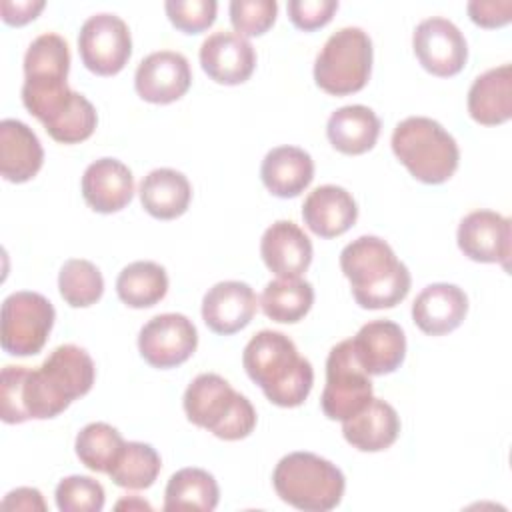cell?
I'll use <instances>...</instances> for the list:
<instances>
[{"label": "cell", "mask_w": 512, "mask_h": 512, "mask_svg": "<svg viewBox=\"0 0 512 512\" xmlns=\"http://www.w3.org/2000/svg\"><path fill=\"white\" fill-rule=\"evenodd\" d=\"M94 376L90 354L76 344L54 348L36 370L8 364L0 376V418L6 424L54 418L90 392Z\"/></svg>", "instance_id": "obj_1"}, {"label": "cell", "mask_w": 512, "mask_h": 512, "mask_svg": "<svg viewBox=\"0 0 512 512\" xmlns=\"http://www.w3.org/2000/svg\"><path fill=\"white\" fill-rule=\"evenodd\" d=\"M242 364L264 396L282 408L300 406L314 384L308 358L298 354L296 344L278 330H260L244 348Z\"/></svg>", "instance_id": "obj_2"}, {"label": "cell", "mask_w": 512, "mask_h": 512, "mask_svg": "<svg viewBox=\"0 0 512 512\" xmlns=\"http://www.w3.org/2000/svg\"><path fill=\"white\" fill-rule=\"evenodd\" d=\"M340 268L362 308H394L410 292L412 278L406 264L378 236H360L346 244L340 252Z\"/></svg>", "instance_id": "obj_3"}, {"label": "cell", "mask_w": 512, "mask_h": 512, "mask_svg": "<svg viewBox=\"0 0 512 512\" xmlns=\"http://www.w3.org/2000/svg\"><path fill=\"white\" fill-rule=\"evenodd\" d=\"M182 404L192 424L206 428L220 440H242L256 426L252 402L212 372L198 374L188 384Z\"/></svg>", "instance_id": "obj_4"}, {"label": "cell", "mask_w": 512, "mask_h": 512, "mask_svg": "<svg viewBox=\"0 0 512 512\" xmlns=\"http://www.w3.org/2000/svg\"><path fill=\"white\" fill-rule=\"evenodd\" d=\"M272 484L282 502L304 512H328L340 504L346 478L318 454L290 452L276 464Z\"/></svg>", "instance_id": "obj_5"}, {"label": "cell", "mask_w": 512, "mask_h": 512, "mask_svg": "<svg viewBox=\"0 0 512 512\" xmlns=\"http://www.w3.org/2000/svg\"><path fill=\"white\" fill-rule=\"evenodd\" d=\"M392 152L424 184H442L458 168L460 150L450 132L432 118L408 116L392 132Z\"/></svg>", "instance_id": "obj_6"}, {"label": "cell", "mask_w": 512, "mask_h": 512, "mask_svg": "<svg viewBox=\"0 0 512 512\" xmlns=\"http://www.w3.org/2000/svg\"><path fill=\"white\" fill-rule=\"evenodd\" d=\"M372 70V40L358 26H346L330 34L314 62L318 88L332 96L362 90Z\"/></svg>", "instance_id": "obj_7"}, {"label": "cell", "mask_w": 512, "mask_h": 512, "mask_svg": "<svg viewBox=\"0 0 512 512\" xmlns=\"http://www.w3.org/2000/svg\"><path fill=\"white\" fill-rule=\"evenodd\" d=\"M54 306L38 292H12L2 302L0 342L12 356L38 354L54 326Z\"/></svg>", "instance_id": "obj_8"}, {"label": "cell", "mask_w": 512, "mask_h": 512, "mask_svg": "<svg viewBox=\"0 0 512 512\" xmlns=\"http://www.w3.org/2000/svg\"><path fill=\"white\" fill-rule=\"evenodd\" d=\"M372 400L370 374L358 364L352 342L342 340L326 358V386L320 396L322 412L330 420H348Z\"/></svg>", "instance_id": "obj_9"}, {"label": "cell", "mask_w": 512, "mask_h": 512, "mask_svg": "<svg viewBox=\"0 0 512 512\" xmlns=\"http://www.w3.org/2000/svg\"><path fill=\"white\" fill-rule=\"evenodd\" d=\"M78 52L90 72L98 76L118 74L132 54L128 24L110 12L86 18L78 32Z\"/></svg>", "instance_id": "obj_10"}, {"label": "cell", "mask_w": 512, "mask_h": 512, "mask_svg": "<svg viewBox=\"0 0 512 512\" xmlns=\"http://www.w3.org/2000/svg\"><path fill=\"white\" fill-rule=\"evenodd\" d=\"M198 346L194 322L178 312L150 318L138 334L140 356L154 368L166 370L186 362Z\"/></svg>", "instance_id": "obj_11"}, {"label": "cell", "mask_w": 512, "mask_h": 512, "mask_svg": "<svg viewBox=\"0 0 512 512\" xmlns=\"http://www.w3.org/2000/svg\"><path fill=\"white\" fill-rule=\"evenodd\" d=\"M412 48L422 68L440 78L458 74L468 58L464 34L442 16L426 18L414 28Z\"/></svg>", "instance_id": "obj_12"}, {"label": "cell", "mask_w": 512, "mask_h": 512, "mask_svg": "<svg viewBox=\"0 0 512 512\" xmlns=\"http://www.w3.org/2000/svg\"><path fill=\"white\" fill-rule=\"evenodd\" d=\"M192 84V70L184 54L158 50L140 60L134 74L138 96L152 104H170L180 100Z\"/></svg>", "instance_id": "obj_13"}, {"label": "cell", "mask_w": 512, "mask_h": 512, "mask_svg": "<svg viewBox=\"0 0 512 512\" xmlns=\"http://www.w3.org/2000/svg\"><path fill=\"white\" fill-rule=\"evenodd\" d=\"M510 220L494 210H474L466 214L456 232L458 248L474 262H496L508 270L510 260Z\"/></svg>", "instance_id": "obj_14"}, {"label": "cell", "mask_w": 512, "mask_h": 512, "mask_svg": "<svg viewBox=\"0 0 512 512\" xmlns=\"http://www.w3.org/2000/svg\"><path fill=\"white\" fill-rule=\"evenodd\" d=\"M200 64L214 82L236 86L252 76L256 52L248 38L230 30H218L202 42Z\"/></svg>", "instance_id": "obj_15"}, {"label": "cell", "mask_w": 512, "mask_h": 512, "mask_svg": "<svg viewBox=\"0 0 512 512\" xmlns=\"http://www.w3.org/2000/svg\"><path fill=\"white\" fill-rule=\"evenodd\" d=\"M258 298L250 284L240 280H224L208 288L202 298V320L222 336L240 332L256 314Z\"/></svg>", "instance_id": "obj_16"}, {"label": "cell", "mask_w": 512, "mask_h": 512, "mask_svg": "<svg viewBox=\"0 0 512 512\" xmlns=\"http://www.w3.org/2000/svg\"><path fill=\"white\" fill-rule=\"evenodd\" d=\"M350 342L358 364L370 376L394 372L406 356L404 330L392 320H372L364 324Z\"/></svg>", "instance_id": "obj_17"}, {"label": "cell", "mask_w": 512, "mask_h": 512, "mask_svg": "<svg viewBox=\"0 0 512 512\" xmlns=\"http://www.w3.org/2000/svg\"><path fill=\"white\" fill-rule=\"evenodd\" d=\"M260 256L278 278H300L312 262V242L290 220H276L260 240Z\"/></svg>", "instance_id": "obj_18"}, {"label": "cell", "mask_w": 512, "mask_h": 512, "mask_svg": "<svg viewBox=\"0 0 512 512\" xmlns=\"http://www.w3.org/2000/svg\"><path fill=\"white\" fill-rule=\"evenodd\" d=\"M82 196L86 204L112 214L130 204L134 196V176L130 168L116 158H98L82 174Z\"/></svg>", "instance_id": "obj_19"}, {"label": "cell", "mask_w": 512, "mask_h": 512, "mask_svg": "<svg viewBox=\"0 0 512 512\" xmlns=\"http://www.w3.org/2000/svg\"><path fill=\"white\" fill-rule=\"evenodd\" d=\"M468 312V296L456 284H428L412 302V320L428 336L456 330Z\"/></svg>", "instance_id": "obj_20"}, {"label": "cell", "mask_w": 512, "mask_h": 512, "mask_svg": "<svg viewBox=\"0 0 512 512\" xmlns=\"http://www.w3.org/2000/svg\"><path fill=\"white\" fill-rule=\"evenodd\" d=\"M304 224L320 238H334L350 230L358 218L352 194L336 184L314 188L302 204Z\"/></svg>", "instance_id": "obj_21"}, {"label": "cell", "mask_w": 512, "mask_h": 512, "mask_svg": "<svg viewBox=\"0 0 512 512\" xmlns=\"http://www.w3.org/2000/svg\"><path fill=\"white\" fill-rule=\"evenodd\" d=\"M44 150L36 132L16 118L0 122V174L4 180L22 184L38 174Z\"/></svg>", "instance_id": "obj_22"}, {"label": "cell", "mask_w": 512, "mask_h": 512, "mask_svg": "<svg viewBox=\"0 0 512 512\" xmlns=\"http://www.w3.org/2000/svg\"><path fill=\"white\" fill-rule=\"evenodd\" d=\"M342 434L360 452H380L396 442L400 418L394 406L372 396L358 414L342 422Z\"/></svg>", "instance_id": "obj_23"}, {"label": "cell", "mask_w": 512, "mask_h": 512, "mask_svg": "<svg viewBox=\"0 0 512 512\" xmlns=\"http://www.w3.org/2000/svg\"><path fill=\"white\" fill-rule=\"evenodd\" d=\"M260 178L274 196L294 198L310 186L314 178V160L298 146H276L264 156Z\"/></svg>", "instance_id": "obj_24"}, {"label": "cell", "mask_w": 512, "mask_h": 512, "mask_svg": "<svg viewBox=\"0 0 512 512\" xmlns=\"http://www.w3.org/2000/svg\"><path fill=\"white\" fill-rule=\"evenodd\" d=\"M468 114L484 126H498L512 116V68L502 64L474 78L468 90Z\"/></svg>", "instance_id": "obj_25"}, {"label": "cell", "mask_w": 512, "mask_h": 512, "mask_svg": "<svg viewBox=\"0 0 512 512\" xmlns=\"http://www.w3.org/2000/svg\"><path fill=\"white\" fill-rule=\"evenodd\" d=\"M142 208L158 220H174L182 216L192 198L188 178L174 168H156L140 182Z\"/></svg>", "instance_id": "obj_26"}, {"label": "cell", "mask_w": 512, "mask_h": 512, "mask_svg": "<svg viewBox=\"0 0 512 512\" xmlns=\"http://www.w3.org/2000/svg\"><path fill=\"white\" fill-rule=\"evenodd\" d=\"M380 134V118L372 108L350 104L334 110L326 124L330 144L348 156H358L374 148Z\"/></svg>", "instance_id": "obj_27"}, {"label": "cell", "mask_w": 512, "mask_h": 512, "mask_svg": "<svg viewBox=\"0 0 512 512\" xmlns=\"http://www.w3.org/2000/svg\"><path fill=\"white\" fill-rule=\"evenodd\" d=\"M220 490L214 476L202 468H182L174 472L164 490V510H202L218 506Z\"/></svg>", "instance_id": "obj_28"}, {"label": "cell", "mask_w": 512, "mask_h": 512, "mask_svg": "<svg viewBox=\"0 0 512 512\" xmlns=\"http://www.w3.org/2000/svg\"><path fill=\"white\" fill-rule=\"evenodd\" d=\"M168 292L166 270L152 260H136L116 278V294L130 308H150Z\"/></svg>", "instance_id": "obj_29"}, {"label": "cell", "mask_w": 512, "mask_h": 512, "mask_svg": "<svg viewBox=\"0 0 512 512\" xmlns=\"http://www.w3.org/2000/svg\"><path fill=\"white\" fill-rule=\"evenodd\" d=\"M314 304V288L302 278H276L270 280L260 296L262 312L282 324L302 320Z\"/></svg>", "instance_id": "obj_30"}, {"label": "cell", "mask_w": 512, "mask_h": 512, "mask_svg": "<svg viewBox=\"0 0 512 512\" xmlns=\"http://www.w3.org/2000/svg\"><path fill=\"white\" fill-rule=\"evenodd\" d=\"M70 70V50L60 34L46 32L32 40L24 54V80L64 82Z\"/></svg>", "instance_id": "obj_31"}, {"label": "cell", "mask_w": 512, "mask_h": 512, "mask_svg": "<svg viewBox=\"0 0 512 512\" xmlns=\"http://www.w3.org/2000/svg\"><path fill=\"white\" fill-rule=\"evenodd\" d=\"M160 454L144 442H124L108 476L120 488L144 490L154 484L160 474Z\"/></svg>", "instance_id": "obj_32"}, {"label": "cell", "mask_w": 512, "mask_h": 512, "mask_svg": "<svg viewBox=\"0 0 512 512\" xmlns=\"http://www.w3.org/2000/svg\"><path fill=\"white\" fill-rule=\"evenodd\" d=\"M124 446L122 434L106 422L86 424L74 442L78 460L92 472L108 474Z\"/></svg>", "instance_id": "obj_33"}, {"label": "cell", "mask_w": 512, "mask_h": 512, "mask_svg": "<svg viewBox=\"0 0 512 512\" xmlns=\"http://www.w3.org/2000/svg\"><path fill=\"white\" fill-rule=\"evenodd\" d=\"M58 290L68 306L86 308L102 298L104 278L90 260L70 258L60 268Z\"/></svg>", "instance_id": "obj_34"}, {"label": "cell", "mask_w": 512, "mask_h": 512, "mask_svg": "<svg viewBox=\"0 0 512 512\" xmlns=\"http://www.w3.org/2000/svg\"><path fill=\"white\" fill-rule=\"evenodd\" d=\"M96 124L98 116L92 102L84 94L74 92L70 104L44 128L56 142L78 144L92 136Z\"/></svg>", "instance_id": "obj_35"}, {"label": "cell", "mask_w": 512, "mask_h": 512, "mask_svg": "<svg viewBox=\"0 0 512 512\" xmlns=\"http://www.w3.org/2000/svg\"><path fill=\"white\" fill-rule=\"evenodd\" d=\"M56 506L62 512H100L104 508V488L90 476H66L56 486Z\"/></svg>", "instance_id": "obj_36"}, {"label": "cell", "mask_w": 512, "mask_h": 512, "mask_svg": "<svg viewBox=\"0 0 512 512\" xmlns=\"http://www.w3.org/2000/svg\"><path fill=\"white\" fill-rule=\"evenodd\" d=\"M228 12L236 34L260 36L274 24L278 4L274 0H232Z\"/></svg>", "instance_id": "obj_37"}, {"label": "cell", "mask_w": 512, "mask_h": 512, "mask_svg": "<svg viewBox=\"0 0 512 512\" xmlns=\"http://www.w3.org/2000/svg\"><path fill=\"white\" fill-rule=\"evenodd\" d=\"M164 10L180 32L198 34L214 24L218 4L214 0H168Z\"/></svg>", "instance_id": "obj_38"}, {"label": "cell", "mask_w": 512, "mask_h": 512, "mask_svg": "<svg viewBox=\"0 0 512 512\" xmlns=\"http://www.w3.org/2000/svg\"><path fill=\"white\" fill-rule=\"evenodd\" d=\"M338 10L336 0H290L288 16L292 24L304 32L326 26Z\"/></svg>", "instance_id": "obj_39"}, {"label": "cell", "mask_w": 512, "mask_h": 512, "mask_svg": "<svg viewBox=\"0 0 512 512\" xmlns=\"http://www.w3.org/2000/svg\"><path fill=\"white\" fill-rule=\"evenodd\" d=\"M468 16L482 28H500L512 20V0H472Z\"/></svg>", "instance_id": "obj_40"}, {"label": "cell", "mask_w": 512, "mask_h": 512, "mask_svg": "<svg viewBox=\"0 0 512 512\" xmlns=\"http://www.w3.org/2000/svg\"><path fill=\"white\" fill-rule=\"evenodd\" d=\"M46 6L44 0H2L0 2V12L2 20L10 26H22L34 20L42 8Z\"/></svg>", "instance_id": "obj_41"}, {"label": "cell", "mask_w": 512, "mask_h": 512, "mask_svg": "<svg viewBox=\"0 0 512 512\" xmlns=\"http://www.w3.org/2000/svg\"><path fill=\"white\" fill-rule=\"evenodd\" d=\"M4 510H46L40 490L36 488H16L2 500Z\"/></svg>", "instance_id": "obj_42"}, {"label": "cell", "mask_w": 512, "mask_h": 512, "mask_svg": "<svg viewBox=\"0 0 512 512\" xmlns=\"http://www.w3.org/2000/svg\"><path fill=\"white\" fill-rule=\"evenodd\" d=\"M116 508H118V510H120V508H128V510H132V508L150 510V504H146L144 500H136V498H132V500H120V502L116 504Z\"/></svg>", "instance_id": "obj_43"}]
</instances>
